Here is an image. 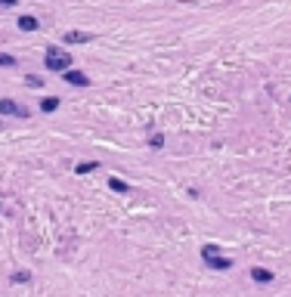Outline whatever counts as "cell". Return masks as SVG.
<instances>
[{"label":"cell","mask_w":291,"mask_h":297,"mask_svg":"<svg viewBox=\"0 0 291 297\" xmlns=\"http://www.w3.org/2000/svg\"><path fill=\"white\" fill-rule=\"evenodd\" d=\"M44 65H47V71H65V69H72V53L59 47H47Z\"/></svg>","instance_id":"cell-1"},{"label":"cell","mask_w":291,"mask_h":297,"mask_svg":"<svg viewBox=\"0 0 291 297\" xmlns=\"http://www.w3.org/2000/svg\"><path fill=\"white\" fill-rule=\"evenodd\" d=\"M0 115H13V118H28V108L13 103V99H0Z\"/></svg>","instance_id":"cell-2"},{"label":"cell","mask_w":291,"mask_h":297,"mask_svg":"<svg viewBox=\"0 0 291 297\" xmlns=\"http://www.w3.org/2000/svg\"><path fill=\"white\" fill-rule=\"evenodd\" d=\"M62 81L65 84H74V87H90V78L84 71H78V69H65L62 71Z\"/></svg>","instance_id":"cell-3"},{"label":"cell","mask_w":291,"mask_h":297,"mask_svg":"<svg viewBox=\"0 0 291 297\" xmlns=\"http://www.w3.org/2000/svg\"><path fill=\"white\" fill-rule=\"evenodd\" d=\"M62 40H65V44H90L93 35H90V31H65Z\"/></svg>","instance_id":"cell-4"},{"label":"cell","mask_w":291,"mask_h":297,"mask_svg":"<svg viewBox=\"0 0 291 297\" xmlns=\"http://www.w3.org/2000/svg\"><path fill=\"white\" fill-rule=\"evenodd\" d=\"M204 266H208V269H233V260L214 254V257H204Z\"/></svg>","instance_id":"cell-5"},{"label":"cell","mask_w":291,"mask_h":297,"mask_svg":"<svg viewBox=\"0 0 291 297\" xmlns=\"http://www.w3.org/2000/svg\"><path fill=\"white\" fill-rule=\"evenodd\" d=\"M251 279H254V282H257V285H270V282H273V279H276V276H273L267 266H254V269H251Z\"/></svg>","instance_id":"cell-6"},{"label":"cell","mask_w":291,"mask_h":297,"mask_svg":"<svg viewBox=\"0 0 291 297\" xmlns=\"http://www.w3.org/2000/svg\"><path fill=\"white\" fill-rule=\"evenodd\" d=\"M16 25H19V28H22V31H37V28H40V22H37V19H34V16H22V19H19V22H16Z\"/></svg>","instance_id":"cell-7"},{"label":"cell","mask_w":291,"mask_h":297,"mask_svg":"<svg viewBox=\"0 0 291 297\" xmlns=\"http://www.w3.org/2000/svg\"><path fill=\"white\" fill-rule=\"evenodd\" d=\"M93 171H99V161H81L74 167V174H93Z\"/></svg>","instance_id":"cell-8"},{"label":"cell","mask_w":291,"mask_h":297,"mask_svg":"<svg viewBox=\"0 0 291 297\" xmlns=\"http://www.w3.org/2000/svg\"><path fill=\"white\" fill-rule=\"evenodd\" d=\"M59 108V96H47V99H40V112H56Z\"/></svg>","instance_id":"cell-9"},{"label":"cell","mask_w":291,"mask_h":297,"mask_svg":"<svg viewBox=\"0 0 291 297\" xmlns=\"http://www.w3.org/2000/svg\"><path fill=\"white\" fill-rule=\"evenodd\" d=\"M109 189H112V192H127V183H121V180H115V176H112V180H109Z\"/></svg>","instance_id":"cell-10"},{"label":"cell","mask_w":291,"mask_h":297,"mask_svg":"<svg viewBox=\"0 0 291 297\" xmlns=\"http://www.w3.org/2000/svg\"><path fill=\"white\" fill-rule=\"evenodd\" d=\"M0 65H3V69H13V65H16V56H6V53H0Z\"/></svg>","instance_id":"cell-11"},{"label":"cell","mask_w":291,"mask_h":297,"mask_svg":"<svg viewBox=\"0 0 291 297\" xmlns=\"http://www.w3.org/2000/svg\"><path fill=\"white\" fill-rule=\"evenodd\" d=\"M164 146V137H161V133H155V137H152V149H161Z\"/></svg>","instance_id":"cell-12"},{"label":"cell","mask_w":291,"mask_h":297,"mask_svg":"<svg viewBox=\"0 0 291 297\" xmlns=\"http://www.w3.org/2000/svg\"><path fill=\"white\" fill-rule=\"evenodd\" d=\"M28 279H31L28 273H16V276H13V282H28Z\"/></svg>","instance_id":"cell-13"},{"label":"cell","mask_w":291,"mask_h":297,"mask_svg":"<svg viewBox=\"0 0 291 297\" xmlns=\"http://www.w3.org/2000/svg\"><path fill=\"white\" fill-rule=\"evenodd\" d=\"M19 0H0V6H16Z\"/></svg>","instance_id":"cell-14"}]
</instances>
